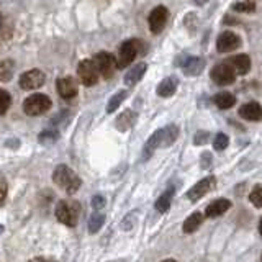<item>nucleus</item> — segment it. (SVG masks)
I'll use <instances>...</instances> for the list:
<instances>
[{"label":"nucleus","mask_w":262,"mask_h":262,"mask_svg":"<svg viewBox=\"0 0 262 262\" xmlns=\"http://www.w3.org/2000/svg\"><path fill=\"white\" fill-rule=\"evenodd\" d=\"M177 138H179V126H175V125H167L166 128L154 131V133L149 136L146 144H144L143 161H148L157 148L172 146V144L177 141Z\"/></svg>","instance_id":"1"},{"label":"nucleus","mask_w":262,"mask_h":262,"mask_svg":"<svg viewBox=\"0 0 262 262\" xmlns=\"http://www.w3.org/2000/svg\"><path fill=\"white\" fill-rule=\"evenodd\" d=\"M148 46L143 39L139 38H131L126 39L125 43H121V46L118 49V57L115 61V66L118 69H125L126 66H130L131 62L138 57V54H146Z\"/></svg>","instance_id":"2"},{"label":"nucleus","mask_w":262,"mask_h":262,"mask_svg":"<svg viewBox=\"0 0 262 262\" xmlns=\"http://www.w3.org/2000/svg\"><path fill=\"white\" fill-rule=\"evenodd\" d=\"M53 182L56 184L57 187L64 188L67 195H74V193L80 188L82 180H80L79 175L75 174L69 166L59 164V166H56V169H54V172H53Z\"/></svg>","instance_id":"3"},{"label":"nucleus","mask_w":262,"mask_h":262,"mask_svg":"<svg viewBox=\"0 0 262 262\" xmlns=\"http://www.w3.org/2000/svg\"><path fill=\"white\" fill-rule=\"evenodd\" d=\"M56 218L66 226H75L80 216V203L75 200H61L56 205Z\"/></svg>","instance_id":"4"},{"label":"nucleus","mask_w":262,"mask_h":262,"mask_svg":"<svg viewBox=\"0 0 262 262\" xmlns=\"http://www.w3.org/2000/svg\"><path fill=\"white\" fill-rule=\"evenodd\" d=\"M53 102L48 95H43V94H33V95L26 97L23 102V112L30 116H38L43 115L51 108Z\"/></svg>","instance_id":"5"},{"label":"nucleus","mask_w":262,"mask_h":262,"mask_svg":"<svg viewBox=\"0 0 262 262\" xmlns=\"http://www.w3.org/2000/svg\"><path fill=\"white\" fill-rule=\"evenodd\" d=\"M210 77L216 85L225 87V85H231L236 80V72L233 71V67L226 61H223L215 64V67L210 72Z\"/></svg>","instance_id":"6"},{"label":"nucleus","mask_w":262,"mask_h":262,"mask_svg":"<svg viewBox=\"0 0 262 262\" xmlns=\"http://www.w3.org/2000/svg\"><path fill=\"white\" fill-rule=\"evenodd\" d=\"M77 75H79L80 82H82V85H85V87H92V85H95L98 82V77H100L95 62H94L92 59H84V61L79 62Z\"/></svg>","instance_id":"7"},{"label":"nucleus","mask_w":262,"mask_h":262,"mask_svg":"<svg viewBox=\"0 0 262 262\" xmlns=\"http://www.w3.org/2000/svg\"><path fill=\"white\" fill-rule=\"evenodd\" d=\"M44 80H46V75L44 72L39 69H31L26 71L21 74L20 80H18V85H20L23 90H36L44 85Z\"/></svg>","instance_id":"8"},{"label":"nucleus","mask_w":262,"mask_h":262,"mask_svg":"<svg viewBox=\"0 0 262 262\" xmlns=\"http://www.w3.org/2000/svg\"><path fill=\"white\" fill-rule=\"evenodd\" d=\"M216 185V177L215 175H208V177L198 180V182L193 185L190 190L187 192V198L190 202H198L200 198H203L208 192H211Z\"/></svg>","instance_id":"9"},{"label":"nucleus","mask_w":262,"mask_h":262,"mask_svg":"<svg viewBox=\"0 0 262 262\" xmlns=\"http://www.w3.org/2000/svg\"><path fill=\"white\" fill-rule=\"evenodd\" d=\"M167 18H169V10L164 5H159L156 8H152L151 13L148 17L149 21V30H151L152 35H159L164 26L167 23Z\"/></svg>","instance_id":"10"},{"label":"nucleus","mask_w":262,"mask_h":262,"mask_svg":"<svg viewBox=\"0 0 262 262\" xmlns=\"http://www.w3.org/2000/svg\"><path fill=\"white\" fill-rule=\"evenodd\" d=\"M241 36L233 33V31H223L218 39H216V49L218 53H231V51H236V49L241 48Z\"/></svg>","instance_id":"11"},{"label":"nucleus","mask_w":262,"mask_h":262,"mask_svg":"<svg viewBox=\"0 0 262 262\" xmlns=\"http://www.w3.org/2000/svg\"><path fill=\"white\" fill-rule=\"evenodd\" d=\"M94 62L97 66V71L98 74L102 75L103 79H110L113 75V66H115V59L112 57L110 53L107 51H100L94 56Z\"/></svg>","instance_id":"12"},{"label":"nucleus","mask_w":262,"mask_h":262,"mask_svg":"<svg viewBox=\"0 0 262 262\" xmlns=\"http://www.w3.org/2000/svg\"><path fill=\"white\" fill-rule=\"evenodd\" d=\"M56 89L59 97H62L64 100H71L77 95V82H75L74 77L71 75H66V77H59L56 80Z\"/></svg>","instance_id":"13"},{"label":"nucleus","mask_w":262,"mask_h":262,"mask_svg":"<svg viewBox=\"0 0 262 262\" xmlns=\"http://www.w3.org/2000/svg\"><path fill=\"white\" fill-rule=\"evenodd\" d=\"M203 69H205V61L202 57L190 56L185 57V61L182 62V72L188 77H197V75L202 74Z\"/></svg>","instance_id":"14"},{"label":"nucleus","mask_w":262,"mask_h":262,"mask_svg":"<svg viewBox=\"0 0 262 262\" xmlns=\"http://www.w3.org/2000/svg\"><path fill=\"white\" fill-rule=\"evenodd\" d=\"M239 116L246 121H261L262 120V107L257 102H246L239 108Z\"/></svg>","instance_id":"15"},{"label":"nucleus","mask_w":262,"mask_h":262,"mask_svg":"<svg viewBox=\"0 0 262 262\" xmlns=\"http://www.w3.org/2000/svg\"><path fill=\"white\" fill-rule=\"evenodd\" d=\"M226 62L233 67L236 75H244L251 71V57L247 54H238V56L228 57Z\"/></svg>","instance_id":"16"},{"label":"nucleus","mask_w":262,"mask_h":262,"mask_svg":"<svg viewBox=\"0 0 262 262\" xmlns=\"http://www.w3.org/2000/svg\"><path fill=\"white\" fill-rule=\"evenodd\" d=\"M229 208H231V202L226 198H218L205 208V216L206 218H218V216L226 213Z\"/></svg>","instance_id":"17"},{"label":"nucleus","mask_w":262,"mask_h":262,"mask_svg":"<svg viewBox=\"0 0 262 262\" xmlns=\"http://www.w3.org/2000/svg\"><path fill=\"white\" fill-rule=\"evenodd\" d=\"M136 120H138V113H136V112L125 110V112H121L118 116H116L115 126H116V130H118V131L125 133V131H128V130L133 128L134 123H136Z\"/></svg>","instance_id":"18"},{"label":"nucleus","mask_w":262,"mask_h":262,"mask_svg":"<svg viewBox=\"0 0 262 262\" xmlns=\"http://www.w3.org/2000/svg\"><path fill=\"white\" fill-rule=\"evenodd\" d=\"M146 71H148V64H146V62H139V64L133 66L128 72H126V75L123 77L125 85H128V87H133V85H136L139 80L143 79V75L146 74Z\"/></svg>","instance_id":"19"},{"label":"nucleus","mask_w":262,"mask_h":262,"mask_svg":"<svg viewBox=\"0 0 262 262\" xmlns=\"http://www.w3.org/2000/svg\"><path fill=\"white\" fill-rule=\"evenodd\" d=\"M177 85H179V80L170 75V77H166L159 85H157L156 92H157V95L162 97V98H169V97H172L175 94Z\"/></svg>","instance_id":"20"},{"label":"nucleus","mask_w":262,"mask_h":262,"mask_svg":"<svg viewBox=\"0 0 262 262\" xmlns=\"http://www.w3.org/2000/svg\"><path fill=\"white\" fill-rule=\"evenodd\" d=\"M174 193H175V188L174 187H169L166 192L161 193V197L156 200V210L159 211V213H166L167 210L170 208V205H172V198H174Z\"/></svg>","instance_id":"21"},{"label":"nucleus","mask_w":262,"mask_h":262,"mask_svg":"<svg viewBox=\"0 0 262 262\" xmlns=\"http://www.w3.org/2000/svg\"><path fill=\"white\" fill-rule=\"evenodd\" d=\"M202 223H203V215L198 213V211H197V213H192L187 220L184 221L182 231L185 234H192V233H195L197 229L202 226Z\"/></svg>","instance_id":"22"},{"label":"nucleus","mask_w":262,"mask_h":262,"mask_svg":"<svg viewBox=\"0 0 262 262\" xmlns=\"http://www.w3.org/2000/svg\"><path fill=\"white\" fill-rule=\"evenodd\" d=\"M213 102L221 110H228V108H231L233 105H236V97L229 92H220L213 97Z\"/></svg>","instance_id":"23"},{"label":"nucleus","mask_w":262,"mask_h":262,"mask_svg":"<svg viewBox=\"0 0 262 262\" xmlns=\"http://www.w3.org/2000/svg\"><path fill=\"white\" fill-rule=\"evenodd\" d=\"M15 74V62L12 59L0 61V82H10Z\"/></svg>","instance_id":"24"},{"label":"nucleus","mask_w":262,"mask_h":262,"mask_svg":"<svg viewBox=\"0 0 262 262\" xmlns=\"http://www.w3.org/2000/svg\"><path fill=\"white\" fill-rule=\"evenodd\" d=\"M128 97V90H118V92L115 94L113 97L108 100L107 103V113H113V112L121 105V102L125 100V98Z\"/></svg>","instance_id":"25"},{"label":"nucleus","mask_w":262,"mask_h":262,"mask_svg":"<svg viewBox=\"0 0 262 262\" xmlns=\"http://www.w3.org/2000/svg\"><path fill=\"white\" fill-rule=\"evenodd\" d=\"M103 223H105V215L100 213V211H95V213L89 218V231L92 234L98 233L102 229Z\"/></svg>","instance_id":"26"},{"label":"nucleus","mask_w":262,"mask_h":262,"mask_svg":"<svg viewBox=\"0 0 262 262\" xmlns=\"http://www.w3.org/2000/svg\"><path fill=\"white\" fill-rule=\"evenodd\" d=\"M59 131L57 130H44L41 131V134L38 136L39 143L41 144H51V143H56L57 139H59Z\"/></svg>","instance_id":"27"},{"label":"nucleus","mask_w":262,"mask_h":262,"mask_svg":"<svg viewBox=\"0 0 262 262\" xmlns=\"http://www.w3.org/2000/svg\"><path fill=\"white\" fill-rule=\"evenodd\" d=\"M231 10L239 13H252L256 12V3L252 0H244V2H236L231 5Z\"/></svg>","instance_id":"28"},{"label":"nucleus","mask_w":262,"mask_h":262,"mask_svg":"<svg viewBox=\"0 0 262 262\" xmlns=\"http://www.w3.org/2000/svg\"><path fill=\"white\" fill-rule=\"evenodd\" d=\"M12 105V95L5 89H0V115H5Z\"/></svg>","instance_id":"29"},{"label":"nucleus","mask_w":262,"mask_h":262,"mask_svg":"<svg viewBox=\"0 0 262 262\" xmlns=\"http://www.w3.org/2000/svg\"><path fill=\"white\" fill-rule=\"evenodd\" d=\"M249 202L257 208H262V184H257L249 192Z\"/></svg>","instance_id":"30"},{"label":"nucleus","mask_w":262,"mask_h":262,"mask_svg":"<svg viewBox=\"0 0 262 262\" xmlns=\"http://www.w3.org/2000/svg\"><path fill=\"white\" fill-rule=\"evenodd\" d=\"M229 144V138L228 134L225 133H218L215 136V141H213V148L216 149V151H223V149H226Z\"/></svg>","instance_id":"31"},{"label":"nucleus","mask_w":262,"mask_h":262,"mask_svg":"<svg viewBox=\"0 0 262 262\" xmlns=\"http://www.w3.org/2000/svg\"><path fill=\"white\" fill-rule=\"evenodd\" d=\"M134 223H136V211H131V213H128L123 220H121L120 226L123 231H130V229H133Z\"/></svg>","instance_id":"32"},{"label":"nucleus","mask_w":262,"mask_h":262,"mask_svg":"<svg viewBox=\"0 0 262 262\" xmlns=\"http://www.w3.org/2000/svg\"><path fill=\"white\" fill-rule=\"evenodd\" d=\"M208 138H210L208 131H197V134L193 136V143H195V146H202V144L208 141Z\"/></svg>","instance_id":"33"},{"label":"nucleus","mask_w":262,"mask_h":262,"mask_svg":"<svg viewBox=\"0 0 262 262\" xmlns=\"http://www.w3.org/2000/svg\"><path fill=\"white\" fill-rule=\"evenodd\" d=\"M105 197L103 195H94L92 198V206H94V210H102L103 206H105Z\"/></svg>","instance_id":"34"},{"label":"nucleus","mask_w":262,"mask_h":262,"mask_svg":"<svg viewBox=\"0 0 262 262\" xmlns=\"http://www.w3.org/2000/svg\"><path fill=\"white\" fill-rule=\"evenodd\" d=\"M213 164V156L210 152H203L202 154V159H200V166L202 169H208V167Z\"/></svg>","instance_id":"35"},{"label":"nucleus","mask_w":262,"mask_h":262,"mask_svg":"<svg viewBox=\"0 0 262 262\" xmlns=\"http://www.w3.org/2000/svg\"><path fill=\"white\" fill-rule=\"evenodd\" d=\"M5 197H7V182L5 179L0 175V203L5 200Z\"/></svg>","instance_id":"36"},{"label":"nucleus","mask_w":262,"mask_h":262,"mask_svg":"<svg viewBox=\"0 0 262 262\" xmlns=\"http://www.w3.org/2000/svg\"><path fill=\"white\" fill-rule=\"evenodd\" d=\"M193 2H195L197 5H203V3H206L208 0H193Z\"/></svg>","instance_id":"37"},{"label":"nucleus","mask_w":262,"mask_h":262,"mask_svg":"<svg viewBox=\"0 0 262 262\" xmlns=\"http://www.w3.org/2000/svg\"><path fill=\"white\" fill-rule=\"evenodd\" d=\"M259 233H261V236H262V218L259 220Z\"/></svg>","instance_id":"38"},{"label":"nucleus","mask_w":262,"mask_h":262,"mask_svg":"<svg viewBox=\"0 0 262 262\" xmlns=\"http://www.w3.org/2000/svg\"><path fill=\"white\" fill-rule=\"evenodd\" d=\"M261 259H262V256H261Z\"/></svg>","instance_id":"39"}]
</instances>
